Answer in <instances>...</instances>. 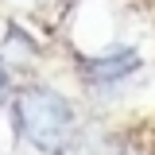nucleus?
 <instances>
[{"label":"nucleus","instance_id":"1","mask_svg":"<svg viewBox=\"0 0 155 155\" xmlns=\"http://www.w3.org/2000/svg\"><path fill=\"white\" fill-rule=\"evenodd\" d=\"M16 128L31 147L47 155H66L74 143V109L62 93L31 85L16 97Z\"/></svg>","mask_w":155,"mask_h":155},{"label":"nucleus","instance_id":"2","mask_svg":"<svg viewBox=\"0 0 155 155\" xmlns=\"http://www.w3.org/2000/svg\"><path fill=\"white\" fill-rule=\"evenodd\" d=\"M140 66V54L136 51H113V54H101V58H85L81 62V70L89 81H120V78H128Z\"/></svg>","mask_w":155,"mask_h":155},{"label":"nucleus","instance_id":"3","mask_svg":"<svg viewBox=\"0 0 155 155\" xmlns=\"http://www.w3.org/2000/svg\"><path fill=\"white\" fill-rule=\"evenodd\" d=\"M8 97V74H4V66H0V101Z\"/></svg>","mask_w":155,"mask_h":155},{"label":"nucleus","instance_id":"4","mask_svg":"<svg viewBox=\"0 0 155 155\" xmlns=\"http://www.w3.org/2000/svg\"><path fill=\"white\" fill-rule=\"evenodd\" d=\"M120 155H132V151H120Z\"/></svg>","mask_w":155,"mask_h":155}]
</instances>
